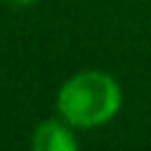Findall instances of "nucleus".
I'll return each instance as SVG.
<instances>
[{
  "label": "nucleus",
  "mask_w": 151,
  "mask_h": 151,
  "mask_svg": "<svg viewBox=\"0 0 151 151\" xmlns=\"http://www.w3.org/2000/svg\"><path fill=\"white\" fill-rule=\"evenodd\" d=\"M123 106L120 83L99 68L78 71L57 92V113L76 130H92L111 123Z\"/></svg>",
  "instance_id": "nucleus-1"
},
{
  "label": "nucleus",
  "mask_w": 151,
  "mask_h": 151,
  "mask_svg": "<svg viewBox=\"0 0 151 151\" xmlns=\"http://www.w3.org/2000/svg\"><path fill=\"white\" fill-rule=\"evenodd\" d=\"M76 127L64 118H47L33 127L31 151H80Z\"/></svg>",
  "instance_id": "nucleus-2"
},
{
  "label": "nucleus",
  "mask_w": 151,
  "mask_h": 151,
  "mask_svg": "<svg viewBox=\"0 0 151 151\" xmlns=\"http://www.w3.org/2000/svg\"><path fill=\"white\" fill-rule=\"evenodd\" d=\"M9 5H14V7H31V5H35L38 0H7Z\"/></svg>",
  "instance_id": "nucleus-3"
}]
</instances>
